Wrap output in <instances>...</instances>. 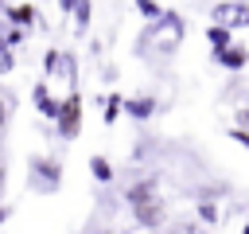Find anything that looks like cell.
<instances>
[{
	"instance_id": "cell-1",
	"label": "cell",
	"mask_w": 249,
	"mask_h": 234,
	"mask_svg": "<svg viewBox=\"0 0 249 234\" xmlns=\"http://www.w3.org/2000/svg\"><path fill=\"white\" fill-rule=\"evenodd\" d=\"M124 199H128V207H132V214H136L140 226L156 230V226L163 222V195H160L156 179H136V183L124 191Z\"/></svg>"
},
{
	"instance_id": "cell-2",
	"label": "cell",
	"mask_w": 249,
	"mask_h": 234,
	"mask_svg": "<svg viewBox=\"0 0 249 234\" xmlns=\"http://www.w3.org/2000/svg\"><path fill=\"white\" fill-rule=\"evenodd\" d=\"M179 39H183V20H179L175 12H160V16H156V23L144 31V39H140V51L171 55V51L179 47Z\"/></svg>"
},
{
	"instance_id": "cell-3",
	"label": "cell",
	"mask_w": 249,
	"mask_h": 234,
	"mask_svg": "<svg viewBox=\"0 0 249 234\" xmlns=\"http://www.w3.org/2000/svg\"><path fill=\"white\" fill-rule=\"evenodd\" d=\"M27 183H31V191H43V195L58 191V183H62V164L51 160V156H31V176H27Z\"/></svg>"
},
{
	"instance_id": "cell-4",
	"label": "cell",
	"mask_w": 249,
	"mask_h": 234,
	"mask_svg": "<svg viewBox=\"0 0 249 234\" xmlns=\"http://www.w3.org/2000/svg\"><path fill=\"white\" fill-rule=\"evenodd\" d=\"M54 121H58V133H62L66 140H74V136L82 133V98H78V90H70V94L58 101Z\"/></svg>"
},
{
	"instance_id": "cell-5",
	"label": "cell",
	"mask_w": 249,
	"mask_h": 234,
	"mask_svg": "<svg viewBox=\"0 0 249 234\" xmlns=\"http://www.w3.org/2000/svg\"><path fill=\"white\" fill-rule=\"evenodd\" d=\"M214 23H226V27H249V4H241V0L214 4Z\"/></svg>"
},
{
	"instance_id": "cell-6",
	"label": "cell",
	"mask_w": 249,
	"mask_h": 234,
	"mask_svg": "<svg viewBox=\"0 0 249 234\" xmlns=\"http://www.w3.org/2000/svg\"><path fill=\"white\" fill-rule=\"evenodd\" d=\"M214 58H218V66H226V70H241L245 62H249V51L245 47H222V51H214Z\"/></svg>"
},
{
	"instance_id": "cell-7",
	"label": "cell",
	"mask_w": 249,
	"mask_h": 234,
	"mask_svg": "<svg viewBox=\"0 0 249 234\" xmlns=\"http://www.w3.org/2000/svg\"><path fill=\"white\" fill-rule=\"evenodd\" d=\"M35 109H39L43 117H54V113H58V101L51 98V90H47V82H39V86H35Z\"/></svg>"
},
{
	"instance_id": "cell-8",
	"label": "cell",
	"mask_w": 249,
	"mask_h": 234,
	"mask_svg": "<svg viewBox=\"0 0 249 234\" xmlns=\"http://www.w3.org/2000/svg\"><path fill=\"white\" fill-rule=\"evenodd\" d=\"M124 109L136 117V121H144V117H152V109H156V101L152 98H128L124 101Z\"/></svg>"
},
{
	"instance_id": "cell-9",
	"label": "cell",
	"mask_w": 249,
	"mask_h": 234,
	"mask_svg": "<svg viewBox=\"0 0 249 234\" xmlns=\"http://www.w3.org/2000/svg\"><path fill=\"white\" fill-rule=\"evenodd\" d=\"M206 39H210L214 51H222V47H230V27H226V23H214V27L206 31Z\"/></svg>"
},
{
	"instance_id": "cell-10",
	"label": "cell",
	"mask_w": 249,
	"mask_h": 234,
	"mask_svg": "<svg viewBox=\"0 0 249 234\" xmlns=\"http://www.w3.org/2000/svg\"><path fill=\"white\" fill-rule=\"evenodd\" d=\"M89 172H93V179H97V183H109V179H113V168H109V160H105V156H93V160H89Z\"/></svg>"
},
{
	"instance_id": "cell-11",
	"label": "cell",
	"mask_w": 249,
	"mask_h": 234,
	"mask_svg": "<svg viewBox=\"0 0 249 234\" xmlns=\"http://www.w3.org/2000/svg\"><path fill=\"white\" fill-rule=\"evenodd\" d=\"M167 234H206L198 222H191V218H183V222H171V230Z\"/></svg>"
},
{
	"instance_id": "cell-12",
	"label": "cell",
	"mask_w": 249,
	"mask_h": 234,
	"mask_svg": "<svg viewBox=\"0 0 249 234\" xmlns=\"http://www.w3.org/2000/svg\"><path fill=\"white\" fill-rule=\"evenodd\" d=\"M117 113H121V98H117V94H109V98H105V125H113V121H117Z\"/></svg>"
},
{
	"instance_id": "cell-13",
	"label": "cell",
	"mask_w": 249,
	"mask_h": 234,
	"mask_svg": "<svg viewBox=\"0 0 249 234\" xmlns=\"http://www.w3.org/2000/svg\"><path fill=\"white\" fill-rule=\"evenodd\" d=\"M8 16H12V23H31V20H35V12H31L27 4H19V8H12Z\"/></svg>"
},
{
	"instance_id": "cell-14",
	"label": "cell",
	"mask_w": 249,
	"mask_h": 234,
	"mask_svg": "<svg viewBox=\"0 0 249 234\" xmlns=\"http://www.w3.org/2000/svg\"><path fill=\"white\" fill-rule=\"evenodd\" d=\"M74 16H78V27H86L89 23V0H74V8H70Z\"/></svg>"
},
{
	"instance_id": "cell-15",
	"label": "cell",
	"mask_w": 249,
	"mask_h": 234,
	"mask_svg": "<svg viewBox=\"0 0 249 234\" xmlns=\"http://www.w3.org/2000/svg\"><path fill=\"white\" fill-rule=\"evenodd\" d=\"M136 8H140V16H148V20L160 16V4H156V0H136Z\"/></svg>"
},
{
	"instance_id": "cell-16",
	"label": "cell",
	"mask_w": 249,
	"mask_h": 234,
	"mask_svg": "<svg viewBox=\"0 0 249 234\" xmlns=\"http://www.w3.org/2000/svg\"><path fill=\"white\" fill-rule=\"evenodd\" d=\"M198 214H202V222H214V218H218L214 203H198Z\"/></svg>"
},
{
	"instance_id": "cell-17",
	"label": "cell",
	"mask_w": 249,
	"mask_h": 234,
	"mask_svg": "<svg viewBox=\"0 0 249 234\" xmlns=\"http://www.w3.org/2000/svg\"><path fill=\"white\" fill-rule=\"evenodd\" d=\"M230 136H233L237 144H245V148H249V133H245V129H230Z\"/></svg>"
},
{
	"instance_id": "cell-18",
	"label": "cell",
	"mask_w": 249,
	"mask_h": 234,
	"mask_svg": "<svg viewBox=\"0 0 249 234\" xmlns=\"http://www.w3.org/2000/svg\"><path fill=\"white\" fill-rule=\"evenodd\" d=\"M0 70H4V74L12 70V55H8V51H0Z\"/></svg>"
},
{
	"instance_id": "cell-19",
	"label": "cell",
	"mask_w": 249,
	"mask_h": 234,
	"mask_svg": "<svg viewBox=\"0 0 249 234\" xmlns=\"http://www.w3.org/2000/svg\"><path fill=\"white\" fill-rule=\"evenodd\" d=\"M4 117H8V105H4V98H0V133H4Z\"/></svg>"
},
{
	"instance_id": "cell-20",
	"label": "cell",
	"mask_w": 249,
	"mask_h": 234,
	"mask_svg": "<svg viewBox=\"0 0 249 234\" xmlns=\"http://www.w3.org/2000/svg\"><path fill=\"white\" fill-rule=\"evenodd\" d=\"M58 4H62V8H66V12H70V8H74V0H58Z\"/></svg>"
},
{
	"instance_id": "cell-21",
	"label": "cell",
	"mask_w": 249,
	"mask_h": 234,
	"mask_svg": "<svg viewBox=\"0 0 249 234\" xmlns=\"http://www.w3.org/2000/svg\"><path fill=\"white\" fill-rule=\"evenodd\" d=\"M4 218H8V211H4V207H0V222H4Z\"/></svg>"
},
{
	"instance_id": "cell-22",
	"label": "cell",
	"mask_w": 249,
	"mask_h": 234,
	"mask_svg": "<svg viewBox=\"0 0 249 234\" xmlns=\"http://www.w3.org/2000/svg\"><path fill=\"white\" fill-rule=\"evenodd\" d=\"M241 121H245V125H249V109H245V113H241Z\"/></svg>"
},
{
	"instance_id": "cell-23",
	"label": "cell",
	"mask_w": 249,
	"mask_h": 234,
	"mask_svg": "<svg viewBox=\"0 0 249 234\" xmlns=\"http://www.w3.org/2000/svg\"><path fill=\"white\" fill-rule=\"evenodd\" d=\"M0 183H4V168H0Z\"/></svg>"
},
{
	"instance_id": "cell-24",
	"label": "cell",
	"mask_w": 249,
	"mask_h": 234,
	"mask_svg": "<svg viewBox=\"0 0 249 234\" xmlns=\"http://www.w3.org/2000/svg\"><path fill=\"white\" fill-rule=\"evenodd\" d=\"M241 234H249V226H245V230H241Z\"/></svg>"
}]
</instances>
